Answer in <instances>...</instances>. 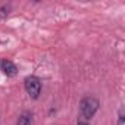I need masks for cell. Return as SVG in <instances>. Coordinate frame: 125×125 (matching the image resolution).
I'll use <instances>...</instances> for the list:
<instances>
[{"label": "cell", "mask_w": 125, "mask_h": 125, "mask_svg": "<svg viewBox=\"0 0 125 125\" xmlns=\"http://www.w3.org/2000/svg\"><path fill=\"white\" fill-rule=\"evenodd\" d=\"M25 90L32 99H38L41 91V83L37 77H27L25 78Z\"/></svg>", "instance_id": "7a4b0ae2"}, {"label": "cell", "mask_w": 125, "mask_h": 125, "mask_svg": "<svg viewBox=\"0 0 125 125\" xmlns=\"http://www.w3.org/2000/svg\"><path fill=\"white\" fill-rule=\"evenodd\" d=\"M80 110H81V115L84 119H90L94 116V113L99 110V100L96 97H84L80 103Z\"/></svg>", "instance_id": "6da1fadb"}, {"label": "cell", "mask_w": 125, "mask_h": 125, "mask_svg": "<svg viewBox=\"0 0 125 125\" xmlns=\"http://www.w3.org/2000/svg\"><path fill=\"white\" fill-rule=\"evenodd\" d=\"M77 125H88V124H87V122H85V121H80V122H78V124H77Z\"/></svg>", "instance_id": "52a82bcc"}, {"label": "cell", "mask_w": 125, "mask_h": 125, "mask_svg": "<svg viewBox=\"0 0 125 125\" xmlns=\"http://www.w3.org/2000/svg\"><path fill=\"white\" fill-rule=\"evenodd\" d=\"M125 116H124V109L119 110V116H118V125H125Z\"/></svg>", "instance_id": "8992f818"}, {"label": "cell", "mask_w": 125, "mask_h": 125, "mask_svg": "<svg viewBox=\"0 0 125 125\" xmlns=\"http://www.w3.org/2000/svg\"><path fill=\"white\" fill-rule=\"evenodd\" d=\"M18 125H32V115L30 112H24L18 119Z\"/></svg>", "instance_id": "277c9868"}, {"label": "cell", "mask_w": 125, "mask_h": 125, "mask_svg": "<svg viewBox=\"0 0 125 125\" xmlns=\"http://www.w3.org/2000/svg\"><path fill=\"white\" fill-rule=\"evenodd\" d=\"M0 68H2V71H3L8 77H15V75L18 74L16 65L13 63L12 60H8V59H3L2 62H0Z\"/></svg>", "instance_id": "3957f363"}, {"label": "cell", "mask_w": 125, "mask_h": 125, "mask_svg": "<svg viewBox=\"0 0 125 125\" xmlns=\"http://www.w3.org/2000/svg\"><path fill=\"white\" fill-rule=\"evenodd\" d=\"M9 6H2L0 8V19H3V18H6L8 15H9Z\"/></svg>", "instance_id": "5b68a950"}]
</instances>
